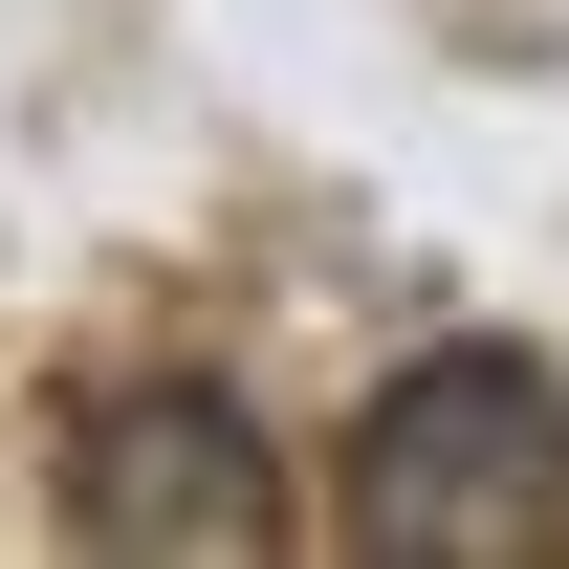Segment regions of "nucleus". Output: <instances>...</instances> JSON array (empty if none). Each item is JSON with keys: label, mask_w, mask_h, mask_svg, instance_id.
Masks as SVG:
<instances>
[{"label": "nucleus", "mask_w": 569, "mask_h": 569, "mask_svg": "<svg viewBox=\"0 0 569 569\" xmlns=\"http://www.w3.org/2000/svg\"><path fill=\"white\" fill-rule=\"evenodd\" d=\"M329 526L372 569H548L569 548V372L548 351H417L351 417Z\"/></svg>", "instance_id": "nucleus-1"}, {"label": "nucleus", "mask_w": 569, "mask_h": 569, "mask_svg": "<svg viewBox=\"0 0 569 569\" xmlns=\"http://www.w3.org/2000/svg\"><path fill=\"white\" fill-rule=\"evenodd\" d=\"M67 526L110 569H263L284 548V460L219 372H110L67 417Z\"/></svg>", "instance_id": "nucleus-2"}]
</instances>
